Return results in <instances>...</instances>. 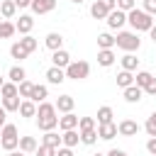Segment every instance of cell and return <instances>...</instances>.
Listing matches in <instances>:
<instances>
[{
	"label": "cell",
	"mask_w": 156,
	"mask_h": 156,
	"mask_svg": "<svg viewBox=\"0 0 156 156\" xmlns=\"http://www.w3.org/2000/svg\"><path fill=\"white\" fill-rule=\"evenodd\" d=\"M37 127L41 132H54L58 127L56 105H51V102H39L37 105Z\"/></svg>",
	"instance_id": "6da1fadb"
},
{
	"label": "cell",
	"mask_w": 156,
	"mask_h": 156,
	"mask_svg": "<svg viewBox=\"0 0 156 156\" xmlns=\"http://www.w3.org/2000/svg\"><path fill=\"white\" fill-rule=\"evenodd\" d=\"M127 22L132 24V29L139 34V32H149L151 27H154V17L151 15H146L144 10H139V7H134L132 12H127Z\"/></svg>",
	"instance_id": "7a4b0ae2"
},
{
	"label": "cell",
	"mask_w": 156,
	"mask_h": 156,
	"mask_svg": "<svg viewBox=\"0 0 156 156\" xmlns=\"http://www.w3.org/2000/svg\"><path fill=\"white\" fill-rule=\"evenodd\" d=\"M115 46L117 49H122V51H127V54H134V51H139V46H141V39H139V34L136 32H117L115 34Z\"/></svg>",
	"instance_id": "3957f363"
},
{
	"label": "cell",
	"mask_w": 156,
	"mask_h": 156,
	"mask_svg": "<svg viewBox=\"0 0 156 156\" xmlns=\"http://www.w3.org/2000/svg\"><path fill=\"white\" fill-rule=\"evenodd\" d=\"M0 146H2L5 151H15V149H20V132H17L15 124L7 122V124L0 129Z\"/></svg>",
	"instance_id": "277c9868"
},
{
	"label": "cell",
	"mask_w": 156,
	"mask_h": 156,
	"mask_svg": "<svg viewBox=\"0 0 156 156\" xmlns=\"http://www.w3.org/2000/svg\"><path fill=\"white\" fill-rule=\"evenodd\" d=\"M88 76H90L88 61H71V66L66 68V78H71V80H85Z\"/></svg>",
	"instance_id": "5b68a950"
},
{
	"label": "cell",
	"mask_w": 156,
	"mask_h": 156,
	"mask_svg": "<svg viewBox=\"0 0 156 156\" xmlns=\"http://www.w3.org/2000/svg\"><path fill=\"white\" fill-rule=\"evenodd\" d=\"M107 27L110 29H117V32H122V27L127 24V12H122V10H112L110 15H107Z\"/></svg>",
	"instance_id": "8992f818"
},
{
	"label": "cell",
	"mask_w": 156,
	"mask_h": 156,
	"mask_svg": "<svg viewBox=\"0 0 156 156\" xmlns=\"http://www.w3.org/2000/svg\"><path fill=\"white\" fill-rule=\"evenodd\" d=\"M44 46H46L49 51H58V49H63V34H61V32H49L46 39H44Z\"/></svg>",
	"instance_id": "52a82bcc"
},
{
	"label": "cell",
	"mask_w": 156,
	"mask_h": 156,
	"mask_svg": "<svg viewBox=\"0 0 156 156\" xmlns=\"http://www.w3.org/2000/svg\"><path fill=\"white\" fill-rule=\"evenodd\" d=\"M51 63H54L56 68H63V71H66V68L71 66V54H68L66 49H58V51L51 54Z\"/></svg>",
	"instance_id": "ba28073f"
},
{
	"label": "cell",
	"mask_w": 156,
	"mask_h": 156,
	"mask_svg": "<svg viewBox=\"0 0 156 156\" xmlns=\"http://www.w3.org/2000/svg\"><path fill=\"white\" fill-rule=\"evenodd\" d=\"M122 98H124L127 102H132V105H134V102H139V100L144 98V88H139V85L134 83V85H129V88H124V90H122Z\"/></svg>",
	"instance_id": "9c48e42d"
},
{
	"label": "cell",
	"mask_w": 156,
	"mask_h": 156,
	"mask_svg": "<svg viewBox=\"0 0 156 156\" xmlns=\"http://www.w3.org/2000/svg\"><path fill=\"white\" fill-rule=\"evenodd\" d=\"M54 105H56V112L66 115V112H73V107H76V100H73V95H58V100H56Z\"/></svg>",
	"instance_id": "30bf717a"
},
{
	"label": "cell",
	"mask_w": 156,
	"mask_h": 156,
	"mask_svg": "<svg viewBox=\"0 0 156 156\" xmlns=\"http://www.w3.org/2000/svg\"><path fill=\"white\" fill-rule=\"evenodd\" d=\"M117 132H119V136H136L139 124H136L134 119H122V122L117 124Z\"/></svg>",
	"instance_id": "8fae6325"
},
{
	"label": "cell",
	"mask_w": 156,
	"mask_h": 156,
	"mask_svg": "<svg viewBox=\"0 0 156 156\" xmlns=\"http://www.w3.org/2000/svg\"><path fill=\"white\" fill-rule=\"evenodd\" d=\"M119 132H117V124L115 122H107V124H98V136L102 139V141H110V139H115Z\"/></svg>",
	"instance_id": "7c38bea8"
},
{
	"label": "cell",
	"mask_w": 156,
	"mask_h": 156,
	"mask_svg": "<svg viewBox=\"0 0 156 156\" xmlns=\"http://www.w3.org/2000/svg\"><path fill=\"white\" fill-rule=\"evenodd\" d=\"M56 10V0H32V12L34 15H46Z\"/></svg>",
	"instance_id": "4fadbf2b"
},
{
	"label": "cell",
	"mask_w": 156,
	"mask_h": 156,
	"mask_svg": "<svg viewBox=\"0 0 156 156\" xmlns=\"http://www.w3.org/2000/svg\"><path fill=\"white\" fill-rule=\"evenodd\" d=\"M78 119H80V117H76L73 112H66L63 117H58V129H61V132H68V129H78Z\"/></svg>",
	"instance_id": "5bb4252c"
},
{
	"label": "cell",
	"mask_w": 156,
	"mask_h": 156,
	"mask_svg": "<svg viewBox=\"0 0 156 156\" xmlns=\"http://www.w3.org/2000/svg\"><path fill=\"white\" fill-rule=\"evenodd\" d=\"M15 27H17V32H20L22 37H27V34L32 32V27H34V20H32V15H20V20L15 22Z\"/></svg>",
	"instance_id": "9a60e30c"
},
{
	"label": "cell",
	"mask_w": 156,
	"mask_h": 156,
	"mask_svg": "<svg viewBox=\"0 0 156 156\" xmlns=\"http://www.w3.org/2000/svg\"><path fill=\"white\" fill-rule=\"evenodd\" d=\"M46 80H49L51 85H61V83L66 80V71H63V68H56V66H51V68L46 71Z\"/></svg>",
	"instance_id": "2e32d148"
},
{
	"label": "cell",
	"mask_w": 156,
	"mask_h": 156,
	"mask_svg": "<svg viewBox=\"0 0 156 156\" xmlns=\"http://www.w3.org/2000/svg\"><path fill=\"white\" fill-rule=\"evenodd\" d=\"M115 58H117V56H115L112 49H100V51H98V63H100L102 68H110V66L115 63Z\"/></svg>",
	"instance_id": "e0dca14e"
},
{
	"label": "cell",
	"mask_w": 156,
	"mask_h": 156,
	"mask_svg": "<svg viewBox=\"0 0 156 156\" xmlns=\"http://www.w3.org/2000/svg\"><path fill=\"white\" fill-rule=\"evenodd\" d=\"M78 141H80V132H76V129H68V132H63V134H61V146L73 149Z\"/></svg>",
	"instance_id": "ac0fdd59"
},
{
	"label": "cell",
	"mask_w": 156,
	"mask_h": 156,
	"mask_svg": "<svg viewBox=\"0 0 156 156\" xmlns=\"http://www.w3.org/2000/svg\"><path fill=\"white\" fill-rule=\"evenodd\" d=\"M46 98H49V88H46V85L34 83V90H32V98H29V100L39 105V102H46Z\"/></svg>",
	"instance_id": "d6986e66"
},
{
	"label": "cell",
	"mask_w": 156,
	"mask_h": 156,
	"mask_svg": "<svg viewBox=\"0 0 156 156\" xmlns=\"http://www.w3.org/2000/svg\"><path fill=\"white\" fill-rule=\"evenodd\" d=\"M37 149H39V144H37L34 136H20V151H24V154H37Z\"/></svg>",
	"instance_id": "ffe728a7"
},
{
	"label": "cell",
	"mask_w": 156,
	"mask_h": 156,
	"mask_svg": "<svg viewBox=\"0 0 156 156\" xmlns=\"http://www.w3.org/2000/svg\"><path fill=\"white\" fill-rule=\"evenodd\" d=\"M0 15H2L5 20H15V15H17V5H15V0H2V5H0Z\"/></svg>",
	"instance_id": "44dd1931"
},
{
	"label": "cell",
	"mask_w": 156,
	"mask_h": 156,
	"mask_svg": "<svg viewBox=\"0 0 156 156\" xmlns=\"http://www.w3.org/2000/svg\"><path fill=\"white\" fill-rule=\"evenodd\" d=\"M119 61H122V71H129V73H134V71L139 68V58H136L134 54H124Z\"/></svg>",
	"instance_id": "7402d4cb"
},
{
	"label": "cell",
	"mask_w": 156,
	"mask_h": 156,
	"mask_svg": "<svg viewBox=\"0 0 156 156\" xmlns=\"http://www.w3.org/2000/svg\"><path fill=\"white\" fill-rule=\"evenodd\" d=\"M90 15L95 17V20H107V15H110V10L100 2V0H95L93 5H90Z\"/></svg>",
	"instance_id": "603a6c76"
},
{
	"label": "cell",
	"mask_w": 156,
	"mask_h": 156,
	"mask_svg": "<svg viewBox=\"0 0 156 156\" xmlns=\"http://www.w3.org/2000/svg\"><path fill=\"white\" fill-rule=\"evenodd\" d=\"M7 78H10L12 83H17V85H20L22 80H27V71H24L22 66H12V68L7 71Z\"/></svg>",
	"instance_id": "cb8c5ba5"
},
{
	"label": "cell",
	"mask_w": 156,
	"mask_h": 156,
	"mask_svg": "<svg viewBox=\"0 0 156 156\" xmlns=\"http://www.w3.org/2000/svg\"><path fill=\"white\" fill-rule=\"evenodd\" d=\"M112 117H115V112H112L110 105H102V107L98 110V115H95L98 124H107V122H112Z\"/></svg>",
	"instance_id": "d4e9b609"
},
{
	"label": "cell",
	"mask_w": 156,
	"mask_h": 156,
	"mask_svg": "<svg viewBox=\"0 0 156 156\" xmlns=\"http://www.w3.org/2000/svg\"><path fill=\"white\" fill-rule=\"evenodd\" d=\"M20 115L22 117H37V102H32V100H22V105H20Z\"/></svg>",
	"instance_id": "484cf974"
},
{
	"label": "cell",
	"mask_w": 156,
	"mask_h": 156,
	"mask_svg": "<svg viewBox=\"0 0 156 156\" xmlns=\"http://www.w3.org/2000/svg\"><path fill=\"white\" fill-rule=\"evenodd\" d=\"M15 32H17V27L10 20H0V39H10V37H15Z\"/></svg>",
	"instance_id": "4316f807"
},
{
	"label": "cell",
	"mask_w": 156,
	"mask_h": 156,
	"mask_svg": "<svg viewBox=\"0 0 156 156\" xmlns=\"http://www.w3.org/2000/svg\"><path fill=\"white\" fill-rule=\"evenodd\" d=\"M117 85L124 90V88H129V85H134V73H129V71H119L117 73Z\"/></svg>",
	"instance_id": "83f0119b"
},
{
	"label": "cell",
	"mask_w": 156,
	"mask_h": 156,
	"mask_svg": "<svg viewBox=\"0 0 156 156\" xmlns=\"http://www.w3.org/2000/svg\"><path fill=\"white\" fill-rule=\"evenodd\" d=\"M117 41H115V37L110 34V32H102V34H98V46L100 49H112Z\"/></svg>",
	"instance_id": "f1b7e54d"
},
{
	"label": "cell",
	"mask_w": 156,
	"mask_h": 156,
	"mask_svg": "<svg viewBox=\"0 0 156 156\" xmlns=\"http://www.w3.org/2000/svg\"><path fill=\"white\" fill-rule=\"evenodd\" d=\"M0 95H2V98H15V95H20V88H17V83H12V80H5V85L0 88Z\"/></svg>",
	"instance_id": "f546056e"
},
{
	"label": "cell",
	"mask_w": 156,
	"mask_h": 156,
	"mask_svg": "<svg viewBox=\"0 0 156 156\" xmlns=\"http://www.w3.org/2000/svg\"><path fill=\"white\" fill-rule=\"evenodd\" d=\"M20 105H22L20 95H15V98H2V107H5L7 112H20Z\"/></svg>",
	"instance_id": "4dcf8cb0"
},
{
	"label": "cell",
	"mask_w": 156,
	"mask_h": 156,
	"mask_svg": "<svg viewBox=\"0 0 156 156\" xmlns=\"http://www.w3.org/2000/svg\"><path fill=\"white\" fill-rule=\"evenodd\" d=\"M41 144H46V146H54V149H58V146H61V136H58L56 132H44V136H41Z\"/></svg>",
	"instance_id": "1f68e13d"
},
{
	"label": "cell",
	"mask_w": 156,
	"mask_h": 156,
	"mask_svg": "<svg viewBox=\"0 0 156 156\" xmlns=\"http://www.w3.org/2000/svg\"><path fill=\"white\" fill-rule=\"evenodd\" d=\"M20 44H22V49L27 51V54H32V51H37V46H39V41L32 37V34H27V37H22L20 39Z\"/></svg>",
	"instance_id": "d6a6232c"
},
{
	"label": "cell",
	"mask_w": 156,
	"mask_h": 156,
	"mask_svg": "<svg viewBox=\"0 0 156 156\" xmlns=\"http://www.w3.org/2000/svg\"><path fill=\"white\" fill-rule=\"evenodd\" d=\"M10 56H12L15 61H24V58H27L29 54H27V51L22 49V44H20V41H15V44L10 46Z\"/></svg>",
	"instance_id": "836d02e7"
},
{
	"label": "cell",
	"mask_w": 156,
	"mask_h": 156,
	"mask_svg": "<svg viewBox=\"0 0 156 156\" xmlns=\"http://www.w3.org/2000/svg\"><path fill=\"white\" fill-rule=\"evenodd\" d=\"M151 80H154V76H151L149 71H136V76H134V83H136L139 88H146Z\"/></svg>",
	"instance_id": "e575fe53"
},
{
	"label": "cell",
	"mask_w": 156,
	"mask_h": 156,
	"mask_svg": "<svg viewBox=\"0 0 156 156\" xmlns=\"http://www.w3.org/2000/svg\"><path fill=\"white\" fill-rule=\"evenodd\" d=\"M88 129H98V119L95 117H80L78 119V132H88Z\"/></svg>",
	"instance_id": "d590c367"
},
{
	"label": "cell",
	"mask_w": 156,
	"mask_h": 156,
	"mask_svg": "<svg viewBox=\"0 0 156 156\" xmlns=\"http://www.w3.org/2000/svg\"><path fill=\"white\" fill-rule=\"evenodd\" d=\"M17 88H20V98H22V100H29V98H32V90H34V83H32V80H22Z\"/></svg>",
	"instance_id": "8d00e7d4"
},
{
	"label": "cell",
	"mask_w": 156,
	"mask_h": 156,
	"mask_svg": "<svg viewBox=\"0 0 156 156\" xmlns=\"http://www.w3.org/2000/svg\"><path fill=\"white\" fill-rule=\"evenodd\" d=\"M98 139H100V136H98V129H88V132H80V141H83L85 146H93Z\"/></svg>",
	"instance_id": "74e56055"
},
{
	"label": "cell",
	"mask_w": 156,
	"mask_h": 156,
	"mask_svg": "<svg viewBox=\"0 0 156 156\" xmlns=\"http://www.w3.org/2000/svg\"><path fill=\"white\" fill-rule=\"evenodd\" d=\"M144 129H146V134H149V136H156V110L149 115V119H146Z\"/></svg>",
	"instance_id": "f35d334b"
},
{
	"label": "cell",
	"mask_w": 156,
	"mask_h": 156,
	"mask_svg": "<svg viewBox=\"0 0 156 156\" xmlns=\"http://www.w3.org/2000/svg\"><path fill=\"white\" fill-rule=\"evenodd\" d=\"M136 7V0H117V10H122V12H132Z\"/></svg>",
	"instance_id": "ab89813d"
},
{
	"label": "cell",
	"mask_w": 156,
	"mask_h": 156,
	"mask_svg": "<svg viewBox=\"0 0 156 156\" xmlns=\"http://www.w3.org/2000/svg\"><path fill=\"white\" fill-rule=\"evenodd\" d=\"M37 156H56V149H54V146H46V144H39Z\"/></svg>",
	"instance_id": "60d3db41"
},
{
	"label": "cell",
	"mask_w": 156,
	"mask_h": 156,
	"mask_svg": "<svg viewBox=\"0 0 156 156\" xmlns=\"http://www.w3.org/2000/svg\"><path fill=\"white\" fill-rule=\"evenodd\" d=\"M144 12L156 17V0H144Z\"/></svg>",
	"instance_id": "b9f144b4"
},
{
	"label": "cell",
	"mask_w": 156,
	"mask_h": 156,
	"mask_svg": "<svg viewBox=\"0 0 156 156\" xmlns=\"http://www.w3.org/2000/svg\"><path fill=\"white\" fill-rule=\"evenodd\" d=\"M146 151H149L151 156H156V136H149V141H146Z\"/></svg>",
	"instance_id": "7bdbcfd3"
},
{
	"label": "cell",
	"mask_w": 156,
	"mask_h": 156,
	"mask_svg": "<svg viewBox=\"0 0 156 156\" xmlns=\"http://www.w3.org/2000/svg\"><path fill=\"white\" fill-rule=\"evenodd\" d=\"M56 156H73V149H68V146H58V149H56Z\"/></svg>",
	"instance_id": "ee69618b"
},
{
	"label": "cell",
	"mask_w": 156,
	"mask_h": 156,
	"mask_svg": "<svg viewBox=\"0 0 156 156\" xmlns=\"http://www.w3.org/2000/svg\"><path fill=\"white\" fill-rule=\"evenodd\" d=\"M144 93H146V95H156V78H154V80L144 88Z\"/></svg>",
	"instance_id": "f6af8a7d"
},
{
	"label": "cell",
	"mask_w": 156,
	"mask_h": 156,
	"mask_svg": "<svg viewBox=\"0 0 156 156\" xmlns=\"http://www.w3.org/2000/svg\"><path fill=\"white\" fill-rule=\"evenodd\" d=\"M100 2H102V5H105L110 12H112V10H117V0H100Z\"/></svg>",
	"instance_id": "bcb514c9"
},
{
	"label": "cell",
	"mask_w": 156,
	"mask_h": 156,
	"mask_svg": "<svg viewBox=\"0 0 156 156\" xmlns=\"http://www.w3.org/2000/svg\"><path fill=\"white\" fill-rule=\"evenodd\" d=\"M5 124H7V110H5V107H0V129H2Z\"/></svg>",
	"instance_id": "7dc6e473"
},
{
	"label": "cell",
	"mask_w": 156,
	"mask_h": 156,
	"mask_svg": "<svg viewBox=\"0 0 156 156\" xmlns=\"http://www.w3.org/2000/svg\"><path fill=\"white\" fill-rule=\"evenodd\" d=\"M107 156H129L127 151H122V149H110L107 151Z\"/></svg>",
	"instance_id": "c3c4849f"
},
{
	"label": "cell",
	"mask_w": 156,
	"mask_h": 156,
	"mask_svg": "<svg viewBox=\"0 0 156 156\" xmlns=\"http://www.w3.org/2000/svg\"><path fill=\"white\" fill-rule=\"evenodd\" d=\"M15 5L22 10V7H32V0H15Z\"/></svg>",
	"instance_id": "681fc988"
},
{
	"label": "cell",
	"mask_w": 156,
	"mask_h": 156,
	"mask_svg": "<svg viewBox=\"0 0 156 156\" xmlns=\"http://www.w3.org/2000/svg\"><path fill=\"white\" fill-rule=\"evenodd\" d=\"M7 156H27V154H24V151H17V149H15V151H7Z\"/></svg>",
	"instance_id": "f907efd6"
},
{
	"label": "cell",
	"mask_w": 156,
	"mask_h": 156,
	"mask_svg": "<svg viewBox=\"0 0 156 156\" xmlns=\"http://www.w3.org/2000/svg\"><path fill=\"white\" fill-rule=\"evenodd\" d=\"M149 34H151V39H154V44H156V24H154V27L149 29Z\"/></svg>",
	"instance_id": "816d5d0a"
},
{
	"label": "cell",
	"mask_w": 156,
	"mask_h": 156,
	"mask_svg": "<svg viewBox=\"0 0 156 156\" xmlns=\"http://www.w3.org/2000/svg\"><path fill=\"white\" fill-rule=\"evenodd\" d=\"M71 2H76V5H80V2H85V0H71Z\"/></svg>",
	"instance_id": "f5cc1de1"
},
{
	"label": "cell",
	"mask_w": 156,
	"mask_h": 156,
	"mask_svg": "<svg viewBox=\"0 0 156 156\" xmlns=\"http://www.w3.org/2000/svg\"><path fill=\"white\" fill-rule=\"evenodd\" d=\"M2 85H5V80H2V76H0V88H2Z\"/></svg>",
	"instance_id": "db71d44e"
},
{
	"label": "cell",
	"mask_w": 156,
	"mask_h": 156,
	"mask_svg": "<svg viewBox=\"0 0 156 156\" xmlns=\"http://www.w3.org/2000/svg\"><path fill=\"white\" fill-rule=\"evenodd\" d=\"M93 156H107V154H93Z\"/></svg>",
	"instance_id": "11a10c76"
},
{
	"label": "cell",
	"mask_w": 156,
	"mask_h": 156,
	"mask_svg": "<svg viewBox=\"0 0 156 156\" xmlns=\"http://www.w3.org/2000/svg\"><path fill=\"white\" fill-rule=\"evenodd\" d=\"M0 5H2V0H0Z\"/></svg>",
	"instance_id": "9f6ffc18"
}]
</instances>
